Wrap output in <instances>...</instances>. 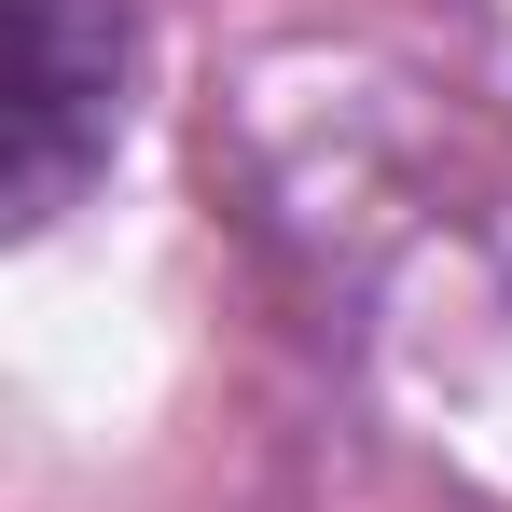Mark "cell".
Masks as SVG:
<instances>
[{"label":"cell","mask_w":512,"mask_h":512,"mask_svg":"<svg viewBox=\"0 0 512 512\" xmlns=\"http://www.w3.org/2000/svg\"><path fill=\"white\" fill-rule=\"evenodd\" d=\"M125 125V0H14V222H56Z\"/></svg>","instance_id":"1"}]
</instances>
